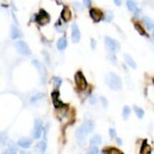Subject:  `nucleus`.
I'll list each match as a JSON object with an SVG mask.
<instances>
[{"mask_svg": "<svg viewBox=\"0 0 154 154\" xmlns=\"http://www.w3.org/2000/svg\"><path fill=\"white\" fill-rule=\"evenodd\" d=\"M95 129V123L92 120H87L82 124L80 127H79L76 130V138L78 140L79 144L81 146H84L86 143V136L91 133Z\"/></svg>", "mask_w": 154, "mask_h": 154, "instance_id": "nucleus-1", "label": "nucleus"}, {"mask_svg": "<svg viewBox=\"0 0 154 154\" xmlns=\"http://www.w3.org/2000/svg\"><path fill=\"white\" fill-rule=\"evenodd\" d=\"M106 82L108 86L113 90L118 91L121 90V88H122V81H121L120 77L113 72L109 73V75L106 78Z\"/></svg>", "mask_w": 154, "mask_h": 154, "instance_id": "nucleus-2", "label": "nucleus"}, {"mask_svg": "<svg viewBox=\"0 0 154 154\" xmlns=\"http://www.w3.org/2000/svg\"><path fill=\"white\" fill-rule=\"evenodd\" d=\"M105 46L107 50L111 54H115L120 50V45L119 43L113 39L111 37H105Z\"/></svg>", "mask_w": 154, "mask_h": 154, "instance_id": "nucleus-3", "label": "nucleus"}, {"mask_svg": "<svg viewBox=\"0 0 154 154\" xmlns=\"http://www.w3.org/2000/svg\"><path fill=\"white\" fill-rule=\"evenodd\" d=\"M75 83L80 90H85L87 88L88 86L87 80L81 71H78L75 74Z\"/></svg>", "mask_w": 154, "mask_h": 154, "instance_id": "nucleus-4", "label": "nucleus"}, {"mask_svg": "<svg viewBox=\"0 0 154 154\" xmlns=\"http://www.w3.org/2000/svg\"><path fill=\"white\" fill-rule=\"evenodd\" d=\"M35 21L37 22L40 26H45L50 21V16L46 12L45 10H40V12L38 14L35 15Z\"/></svg>", "mask_w": 154, "mask_h": 154, "instance_id": "nucleus-5", "label": "nucleus"}, {"mask_svg": "<svg viewBox=\"0 0 154 154\" xmlns=\"http://www.w3.org/2000/svg\"><path fill=\"white\" fill-rule=\"evenodd\" d=\"M32 64L34 65L35 68L38 70V72H39L40 78H41V80H42V83H45L46 80V76H47L46 69L45 67V65H43L42 63H40L39 60H32Z\"/></svg>", "mask_w": 154, "mask_h": 154, "instance_id": "nucleus-6", "label": "nucleus"}, {"mask_svg": "<svg viewBox=\"0 0 154 154\" xmlns=\"http://www.w3.org/2000/svg\"><path fill=\"white\" fill-rule=\"evenodd\" d=\"M14 46L16 48V50L22 55L29 56V55L31 54V51H30L29 46H27L24 41H17L14 43Z\"/></svg>", "mask_w": 154, "mask_h": 154, "instance_id": "nucleus-7", "label": "nucleus"}, {"mask_svg": "<svg viewBox=\"0 0 154 154\" xmlns=\"http://www.w3.org/2000/svg\"><path fill=\"white\" fill-rule=\"evenodd\" d=\"M43 130V121L41 119H36L34 122V128H33V137L35 139H39L42 136Z\"/></svg>", "mask_w": 154, "mask_h": 154, "instance_id": "nucleus-8", "label": "nucleus"}, {"mask_svg": "<svg viewBox=\"0 0 154 154\" xmlns=\"http://www.w3.org/2000/svg\"><path fill=\"white\" fill-rule=\"evenodd\" d=\"M89 14H90V17L93 19L94 22H100L103 18H104V14L101 12L100 10L96 9V8H93L89 10Z\"/></svg>", "mask_w": 154, "mask_h": 154, "instance_id": "nucleus-9", "label": "nucleus"}, {"mask_svg": "<svg viewBox=\"0 0 154 154\" xmlns=\"http://www.w3.org/2000/svg\"><path fill=\"white\" fill-rule=\"evenodd\" d=\"M51 97H52V101H53L54 106H55V108H56L57 110H59V109L65 106L64 104L60 100V93H59L58 90H54L51 93Z\"/></svg>", "mask_w": 154, "mask_h": 154, "instance_id": "nucleus-10", "label": "nucleus"}, {"mask_svg": "<svg viewBox=\"0 0 154 154\" xmlns=\"http://www.w3.org/2000/svg\"><path fill=\"white\" fill-rule=\"evenodd\" d=\"M71 39H72V42L75 43H79L80 40V31L77 24H73L72 27H71Z\"/></svg>", "mask_w": 154, "mask_h": 154, "instance_id": "nucleus-11", "label": "nucleus"}, {"mask_svg": "<svg viewBox=\"0 0 154 154\" xmlns=\"http://www.w3.org/2000/svg\"><path fill=\"white\" fill-rule=\"evenodd\" d=\"M60 17L64 22H68L71 20V17H72V13L68 7H64L62 10V13H60Z\"/></svg>", "mask_w": 154, "mask_h": 154, "instance_id": "nucleus-12", "label": "nucleus"}, {"mask_svg": "<svg viewBox=\"0 0 154 154\" xmlns=\"http://www.w3.org/2000/svg\"><path fill=\"white\" fill-rule=\"evenodd\" d=\"M152 148L151 147L148 145V143L147 140H144L141 145V148H140V153L139 154H151Z\"/></svg>", "mask_w": 154, "mask_h": 154, "instance_id": "nucleus-13", "label": "nucleus"}, {"mask_svg": "<svg viewBox=\"0 0 154 154\" xmlns=\"http://www.w3.org/2000/svg\"><path fill=\"white\" fill-rule=\"evenodd\" d=\"M32 144V141L31 139L29 138H26V137H24V138H21L18 140L17 142V145L21 147H23V148H29Z\"/></svg>", "mask_w": 154, "mask_h": 154, "instance_id": "nucleus-14", "label": "nucleus"}, {"mask_svg": "<svg viewBox=\"0 0 154 154\" xmlns=\"http://www.w3.org/2000/svg\"><path fill=\"white\" fill-rule=\"evenodd\" d=\"M101 142H102L101 136L99 134H95L90 139V146H92V147H97L98 145H100Z\"/></svg>", "mask_w": 154, "mask_h": 154, "instance_id": "nucleus-15", "label": "nucleus"}, {"mask_svg": "<svg viewBox=\"0 0 154 154\" xmlns=\"http://www.w3.org/2000/svg\"><path fill=\"white\" fill-rule=\"evenodd\" d=\"M21 36H22V34H21L20 30L15 26H12V29H10V38L15 40V39L20 38Z\"/></svg>", "mask_w": 154, "mask_h": 154, "instance_id": "nucleus-16", "label": "nucleus"}, {"mask_svg": "<svg viewBox=\"0 0 154 154\" xmlns=\"http://www.w3.org/2000/svg\"><path fill=\"white\" fill-rule=\"evenodd\" d=\"M67 46V40L65 37H62L60 38V39L58 40V43H57V48L59 49V50H63V49H65Z\"/></svg>", "mask_w": 154, "mask_h": 154, "instance_id": "nucleus-17", "label": "nucleus"}, {"mask_svg": "<svg viewBox=\"0 0 154 154\" xmlns=\"http://www.w3.org/2000/svg\"><path fill=\"white\" fill-rule=\"evenodd\" d=\"M142 20H143V23H144V25L146 26V27L148 30H151L154 29V22L150 18H148L147 16H144Z\"/></svg>", "mask_w": 154, "mask_h": 154, "instance_id": "nucleus-18", "label": "nucleus"}, {"mask_svg": "<svg viewBox=\"0 0 154 154\" xmlns=\"http://www.w3.org/2000/svg\"><path fill=\"white\" fill-rule=\"evenodd\" d=\"M124 59L126 60V63H127V64L129 65L130 68H133V69L136 68V63L134 62V60L131 58L129 54H124Z\"/></svg>", "mask_w": 154, "mask_h": 154, "instance_id": "nucleus-19", "label": "nucleus"}, {"mask_svg": "<svg viewBox=\"0 0 154 154\" xmlns=\"http://www.w3.org/2000/svg\"><path fill=\"white\" fill-rule=\"evenodd\" d=\"M102 154H124L118 148L115 147H107L102 150Z\"/></svg>", "mask_w": 154, "mask_h": 154, "instance_id": "nucleus-20", "label": "nucleus"}, {"mask_svg": "<svg viewBox=\"0 0 154 154\" xmlns=\"http://www.w3.org/2000/svg\"><path fill=\"white\" fill-rule=\"evenodd\" d=\"M133 111H134L135 114L137 115V117H138L139 119H142L143 117H144V115H145V111H144V110H143L141 107L136 106V105H133Z\"/></svg>", "mask_w": 154, "mask_h": 154, "instance_id": "nucleus-21", "label": "nucleus"}, {"mask_svg": "<svg viewBox=\"0 0 154 154\" xmlns=\"http://www.w3.org/2000/svg\"><path fill=\"white\" fill-rule=\"evenodd\" d=\"M127 8L130 12H133V13H134L135 10L138 9L134 0H127Z\"/></svg>", "mask_w": 154, "mask_h": 154, "instance_id": "nucleus-22", "label": "nucleus"}, {"mask_svg": "<svg viewBox=\"0 0 154 154\" xmlns=\"http://www.w3.org/2000/svg\"><path fill=\"white\" fill-rule=\"evenodd\" d=\"M130 108L129 106H124L123 107V111H122V116L125 120H127L129 117H130Z\"/></svg>", "mask_w": 154, "mask_h": 154, "instance_id": "nucleus-23", "label": "nucleus"}, {"mask_svg": "<svg viewBox=\"0 0 154 154\" xmlns=\"http://www.w3.org/2000/svg\"><path fill=\"white\" fill-rule=\"evenodd\" d=\"M134 27H135V29L139 32V34H141L142 36H147V34L146 30L144 29V27H143L140 24L135 23V24H134Z\"/></svg>", "mask_w": 154, "mask_h": 154, "instance_id": "nucleus-24", "label": "nucleus"}, {"mask_svg": "<svg viewBox=\"0 0 154 154\" xmlns=\"http://www.w3.org/2000/svg\"><path fill=\"white\" fill-rule=\"evenodd\" d=\"M38 150H40L41 153H43L46 151V142L45 140L39 142V144H38Z\"/></svg>", "mask_w": 154, "mask_h": 154, "instance_id": "nucleus-25", "label": "nucleus"}, {"mask_svg": "<svg viewBox=\"0 0 154 154\" xmlns=\"http://www.w3.org/2000/svg\"><path fill=\"white\" fill-rule=\"evenodd\" d=\"M53 82H54V87L56 88V89H58V88H60V86L62 85L63 80L60 78H59V77H55L53 79Z\"/></svg>", "mask_w": 154, "mask_h": 154, "instance_id": "nucleus-26", "label": "nucleus"}, {"mask_svg": "<svg viewBox=\"0 0 154 154\" xmlns=\"http://www.w3.org/2000/svg\"><path fill=\"white\" fill-rule=\"evenodd\" d=\"M43 97H45V95H43V94H37V95L33 96V97H32L30 98V102H31V103H35L36 101L42 99V98H43Z\"/></svg>", "mask_w": 154, "mask_h": 154, "instance_id": "nucleus-27", "label": "nucleus"}, {"mask_svg": "<svg viewBox=\"0 0 154 154\" xmlns=\"http://www.w3.org/2000/svg\"><path fill=\"white\" fill-rule=\"evenodd\" d=\"M109 134H110V137L111 138H116V130H115L113 128H111L109 130Z\"/></svg>", "mask_w": 154, "mask_h": 154, "instance_id": "nucleus-28", "label": "nucleus"}, {"mask_svg": "<svg viewBox=\"0 0 154 154\" xmlns=\"http://www.w3.org/2000/svg\"><path fill=\"white\" fill-rule=\"evenodd\" d=\"M98 153H99V150H98V148L97 147H93L86 154H98Z\"/></svg>", "mask_w": 154, "mask_h": 154, "instance_id": "nucleus-29", "label": "nucleus"}, {"mask_svg": "<svg viewBox=\"0 0 154 154\" xmlns=\"http://www.w3.org/2000/svg\"><path fill=\"white\" fill-rule=\"evenodd\" d=\"M100 100H101V103H102L103 107H104V108H107V106H108V100L106 99V97H100Z\"/></svg>", "mask_w": 154, "mask_h": 154, "instance_id": "nucleus-30", "label": "nucleus"}, {"mask_svg": "<svg viewBox=\"0 0 154 154\" xmlns=\"http://www.w3.org/2000/svg\"><path fill=\"white\" fill-rule=\"evenodd\" d=\"M83 4L85 7H90L92 5V0H83Z\"/></svg>", "mask_w": 154, "mask_h": 154, "instance_id": "nucleus-31", "label": "nucleus"}, {"mask_svg": "<svg viewBox=\"0 0 154 154\" xmlns=\"http://www.w3.org/2000/svg\"><path fill=\"white\" fill-rule=\"evenodd\" d=\"M96 45H97V43H96V41H95L94 39H92V40H91V46H92V49H95V48H96Z\"/></svg>", "mask_w": 154, "mask_h": 154, "instance_id": "nucleus-32", "label": "nucleus"}, {"mask_svg": "<svg viewBox=\"0 0 154 154\" xmlns=\"http://www.w3.org/2000/svg\"><path fill=\"white\" fill-rule=\"evenodd\" d=\"M116 143L118 145H122L123 144V142H122V139L119 138V137H116Z\"/></svg>", "mask_w": 154, "mask_h": 154, "instance_id": "nucleus-33", "label": "nucleus"}, {"mask_svg": "<svg viewBox=\"0 0 154 154\" xmlns=\"http://www.w3.org/2000/svg\"><path fill=\"white\" fill-rule=\"evenodd\" d=\"M113 2H114V4L116 5V6H120L121 5V0H113Z\"/></svg>", "mask_w": 154, "mask_h": 154, "instance_id": "nucleus-34", "label": "nucleus"}, {"mask_svg": "<svg viewBox=\"0 0 154 154\" xmlns=\"http://www.w3.org/2000/svg\"><path fill=\"white\" fill-rule=\"evenodd\" d=\"M90 102H91V104L94 105V104H96V102H97V99H96L95 97H93V98H91V99H90Z\"/></svg>", "mask_w": 154, "mask_h": 154, "instance_id": "nucleus-35", "label": "nucleus"}, {"mask_svg": "<svg viewBox=\"0 0 154 154\" xmlns=\"http://www.w3.org/2000/svg\"><path fill=\"white\" fill-rule=\"evenodd\" d=\"M20 154H30V153L29 151H26V150H21Z\"/></svg>", "mask_w": 154, "mask_h": 154, "instance_id": "nucleus-36", "label": "nucleus"}, {"mask_svg": "<svg viewBox=\"0 0 154 154\" xmlns=\"http://www.w3.org/2000/svg\"><path fill=\"white\" fill-rule=\"evenodd\" d=\"M152 36H153V38H154V29H153V33H152Z\"/></svg>", "mask_w": 154, "mask_h": 154, "instance_id": "nucleus-37", "label": "nucleus"}, {"mask_svg": "<svg viewBox=\"0 0 154 154\" xmlns=\"http://www.w3.org/2000/svg\"><path fill=\"white\" fill-rule=\"evenodd\" d=\"M153 87H154V79H153Z\"/></svg>", "mask_w": 154, "mask_h": 154, "instance_id": "nucleus-38", "label": "nucleus"}, {"mask_svg": "<svg viewBox=\"0 0 154 154\" xmlns=\"http://www.w3.org/2000/svg\"><path fill=\"white\" fill-rule=\"evenodd\" d=\"M3 1H6V0H3Z\"/></svg>", "mask_w": 154, "mask_h": 154, "instance_id": "nucleus-39", "label": "nucleus"}, {"mask_svg": "<svg viewBox=\"0 0 154 154\" xmlns=\"http://www.w3.org/2000/svg\"><path fill=\"white\" fill-rule=\"evenodd\" d=\"M41 154H43V153H41Z\"/></svg>", "mask_w": 154, "mask_h": 154, "instance_id": "nucleus-40", "label": "nucleus"}]
</instances>
